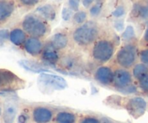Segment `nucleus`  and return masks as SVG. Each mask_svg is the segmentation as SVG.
<instances>
[{
	"mask_svg": "<svg viewBox=\"0 0 148 123\" xmlns=\"http://www.w3.org/2000/svg\"><path fill=\"white\" fill-rule=\"evenodd\" d=\"M97 25L94 22L89 21L74 31L73 39L80 45H89L97 39Z\"/></svg>",
	"mask_w": 148,
	"mask_h": 123,
	"instance_id": "obj_1",
	"label": "nucleus"
},
{
	"mask_svg": "<svg viewBox=\"0 0 148 123\" xmlns=\"http://www.w3.org/2000/svg\"><path fill=\"white\" fill-rule=\"evenodd\" d=\"M23 85V81L8 70L0 69V92L13 91L21 88Z\"/></svg>",
	"mask_w": 148,
	"mask_h": 123,
	"instance_id": "obj_2",
	"label": "nucleus"
},
{
	"mask_svg": "<svg viewBox=\"0 0 148 123\" xmlns=\"http://www.w3.org/2000/svg\"><path fill=\"white\" fill-rule=\"evenodd\" d=\"M114 53V45L110 41H98L95 44L92 50L94 59L99 63H106L113 56Z\"/></svg>",
	"mask_w": 148,
	"mask_h": 123,
	"instance_id": "obj_3",
	"label": "nucleus"
},
{
	"mask_svg": "<svg viewBox=\"0 0 148 123\" xmlns=\"http://www.w3.org/2000/svg\"><path fill=\"white\" fill-rule=\"evenodd\" d=\"M23 28L26 33L35 37H41L47 33V25L44 22L33 15L25 17L23 22Z\"/></svg>",
	"mask_w": 148,
	"mask_h": 123,
	"instance_id": "obj_4",
	"label": "nucleus"
},
{
	"mask_svg": "<svg viewBox=\"0 0 148 123\" xmlns=\"http://www.w3.org/2000/svg\"><path fill=\"white\" fill-rule=\"evenodd\" d=\"M38 83L41 88L49 90H62L68 86L63 77L47 73H42L39 75Z\"/></svg>",
	"mask_w": 148,
	"mask_h": 123,
	"instance_id": "obj_5",
	"label": "nucleus"
},
{
	"mask_svg": "<svg viewBox=\"0 0 148 123\" xmlns=\"http://www.w3.org/2000/svg\"><path fill=\"white\" fill-rule=\"evenodd\" d=\"M136 49L134 45L127 44L118 52L116 59L119 65L125 68L132 67L136 60Z\"/></svg>",
	"mask_w": 148,
	"mask_h": 123,
	"instance_id": "obj_6",
	"label": "nucleus"
},
{
	"mask_svg": "<svg viewBox=\"0 0 148 123\" xmlns=\"http://www.w3.org/2000/svg\"><path fill=\"white\" fill-rule=\"evenodd\" d=\"M129 114L134 118H139L145 114L147 109V103L141 97H134L129 100L126 107Z\"/></svg>",
	"mask_w": 148,
	"mask_h": 123,
	"instance_id": "obj_7",
	"label": "nucleus"
},
{
	"mask_svg": "<svg viewBox=\"0 0 148 123\" xmlns=\"http://www.w3.org/2000/svg\"><path fill=\"white\" fill-rule=\"evenodd\" d=\"M132 81V75L129 71L119 69L113 74V85L119 91L124 88L130 86Z\"/></svg>",
	"mask_w": 148,
	"mask_h": 123,
	"instance_id": "obj_8",
	"label": "nucleus"
},
{
	"mask_svg": "<svg viewBox=\"0 0 148 123\" xmlns=\"http://www.w3.org/2000/svg\"><path fill=\"white\" fill-rule=\"evenodd\" d=\"M113 71L108 67H100L96 70L95 77L97 81L103 85L110 84L113 80Z\"/></svg>",
	"mask_w": 148,
	"mask_h": 123,
	"instance_id": "obj_9",
	"label": "nucleus"
},
{
	"mask_svg": "<svg viewBox=\"0 0 148 123\" xmlns=\"http://www.w3.org/2000/svg\"><path fill=\"white\" fill-rule=\"evenodd\" d=\"M52 118V112L45 107H36L33 111V119L36 123H48Z\"/></svg>",
	"mask_w": 148,
	"mask_h": 123,
	"instance_id": "obj_10",
	"label": "nucleus"
},
{
	"mask_svg": "<svg viewBox=\"0 0 148 123\" xmlns=\"http://www.w3.org/2000/svg\"><path fill=\"white\" fill-rule=\"evenodd\" d=\"M24 48L28 54L32 56H37L42 50V43L37 38H29L24 44Z\"/></svg>",
	"mask_w": 148,
	"mask_h": 123,
	"instance_id": "obj_11",
	"label": "nucleus"
},
{
	"mask_svg": "<svg viewBox=\"0 0 148 123\" xmlns=\"http://www.w3.org/2000/svg\"><path fill=\"white\" fill-rule=\"evenodd\" d=\"M59 56L58 54L57 53L56 50L49 46V47L46 48L45 49L42 54V60L45 63L49 66H53L55 67V63L58 61Z\"/></svg>",
	"mask_w": 148,
	"mask_h": 123,
	"instance_id": "obj_12",
	"label": "nucleus"
},
{
	"mask_svg": "<svg viewBox=\"0 0 148 123\" xmlns=\"http://www.w3.org/2000/svg\"><path fill=\"white\" fill-rule=\"evenodd\" d=\"M14 11V4L12 2L0 1V22H3L11 16Z\"/></svg>",
	"mask_w": 148,
	"mask_h": 123,
	"instance_id": "obj_13",
	"label": "nucleus"
},
{
	"mask_svg": "<svg viewBox=\"0 0 148 123\" xmlns=\"http://www.w3.org/2000/svg\"><path fill=\"white\" fill-rule=\"evenodd\" d=\"M17 114V108L15 104L12 101L6 103L4 109L3 119L5 123H12L15 120Z\"/></svg>",
	"mask_w": 148,
	"mask_h": 123,
	"instance_id": "obj_14",
	"label": "nucleus"
},
{
	"mask_svg": "<svg viewBox=\"0 0 148 123\" xmlns=\"http://www.w3.org/2000/svg\"><path fill=\"white\" fill-rule=\"evenodd\" d=\"M68 37L62 33H58L54 35L50 41V46L55 50L62 49L68 44Z\"/></svg>",
	"mask_w": 148,
	"mask_h": 123,
	"instance_id": "obj_15",
	"label": "nucleus"
},
{
	"mask_svg": "<svg viewBox=\"0 0 148 123\" xmlns=\"http://www.w3.org/2000/svg\"><path fill=\"white\" fill-rule=\"evenodd\" d=\"M19 64L21 67H23L26 70L30 72H32L34 73H42L45 72H49V70L44 68L42 66L34 62L28 60H21L19 62Z\"/></svg>",
	"mask_w": 148,
	"mask_h": 123,
	"instance_id": "obj_16",
	"label": "nucleus"
},
{
	"mask_svg": "<svg viewBox=\"0 0 148 123\" xmlns=\"http://www.w3.org/2000/svg\"><path fill=\"white\" fill-rule=\"evenodd\" d=\"M10 40L15 46H20L25 41V33L19 28L12 30L10 33Z\"/></svg>",
	"mask_w": 148,
	"mask_h": 123,
	"instance_id": "obj_17",
	"label": "nucleus"
},
{
	"mask_svg": "<svg viewBox=\"0 0 148 123\" xmlns=\"http://www.w3.org/2000/svg\"><path fill=\"white\" fill-rule=\"evenodd\" d=\"M36 12L43 16L45 19L49 20H53L56 15L55 8L51 5H45L39 7L37 8Z\"/></svg>",
	"mask_w": 148,
	"mask_h": 123,
	"instance_id": "obj_18",
	"label": "nucleus"
},
{
	"mask_svg": "<svg viewBox=\"0 0 148 123\" xmlns=\"http://www.w3.org/2000/svg\"><path fill=\"white\" fill-rule=\"evenodd\" d=\"M76 116L68 111H60L55 117V123H75Z\"/></svg>",
	"mask_w": 148,
	"mask_h": 123,
	"instance_id": "obj_19",
	"label": "nucleus"
},
{
	"mask_svg": "<svg viewBox=\"0 0 148 123\" xmlns=\"http://www.w3.org/2000/svg\"><path fill=\"white\" fill-rule=\"evenodd\" d=\"M148 74V67L144 64H137L133 69V75L137 80H141Z\"/></svg>",
	"mask_w": 148,
	"mask_h": 123,
	"instance_id": "obj_20",
	"label": "nucleus"
},
{
	"mask_svg": "<svg viewBox=\"0 0 148 123\" xmlns=\"http://www.w3.org/2000/svg\"><path fill=\"white\" fill-rule=\"evenodd\" d=\"M133 15L139 18H148V7L145 5L136 4L134 5L133 7Z\"/></svg>",
	"mask_w": 148,
	"mask_h": 123,
	"instance_id": "obj_21",
	"label": "nucleus"
},
{
	"mask_svg": "<svg viewBox=\"0 0 148 123\" xmlns=\"http://www.w3.org/2000/svg\"><path fill=\"white\" fill-rule=\"evenodd\" d=\"M135 36V33L134 28L131 25L126 27V30H125L124 33L122 35V38H123L124 40H130V39H133Z\"/></svg>",
	"mask_w": 148,
	"mask_h": 123,
	"instance_id": "obj_22",
	"label": "nucleus"
},
{
	"mask_svg": "<svg viewBox=\"0 0 148 123\" xmlns=\"http://www.w3.org/2000/svg\"><path fill=\"white\" fill-rule=\"evenodd\" d=\"M87 15L84 11H79L76 12L73 16V20L76 22V23H82L84 22L86 19Z\"/></svg>",
	"mask_w": 148,
	"mask_h": 123,
	"instance_id": "obj_23",
	"label": "nucleus"
},
{
	"mask_svg": "<svg viewBox=\"0 0 148 123\" xmlns=\"http://www.w3.org/2000/svg\"><path fill=\"white\" fill-rule=\"evenodd\" d=\"M102 2H97L96 5H93V6L91 7V9L89 10V12H90L91 15L92 16H97L101 12V10H102Z\"/></svg>",
	"mask_w": 148,
	"mask_h": 123,
	"instance_id": "obj_24",
	"label": "nucleus"
},
{
	"mask_svg": "<svg viewBox=\"0 0 148 123\" xmlns=\"http://www.w3.org/2000/svg\"><path fill=\"white\" fill-rule=\"evenodd\" d=\"M139 86L144 92L148 94V74L139 80Z\"/></svg>",
	"mask_w": 148,
	"mask_h": 123,
	"instance_id": "obj_25",
	"label": "nucleus"
},
{
	"mask_svg": "<svg viewBox=\"0 0 148 123\" xmlns=\"http://www.w3.org/2000/svg\"><path fill=\"white\" fill-rule=\"evenodd\" d=\"M71 15H72V12H71V9L67 7H64L62 10V18L65 21L69 20L71 18Z\"/></svg>",
	"mask_w": 148,
	"mask_h": 123,
	"instance_id": "obj_26",
	"label": "nucleus"
},
{
	"mask_svg": "<svg viewBox=\"0 0 148 123\" xmlns=\"http://www.w3.org/2000/svg\"><path fill=\"white\" fill-rule=\"evenodd\" d=\"M125 14V8L123 6H119L113 12L112 15L116 18H121Z\"/></svg>",
	"mask_w": 148,
	"mask_h": 123,
	"instance_id": "obj_27",
	"label": "nucleus"
},
{
	"mask_svg": "<svg viewBox=\"0 0 148 123\" xmlns=\"http://www.w3.org/2000/svg\"><path fill=\"white\" fill-rule=\"evenodd\" d=\"M62 63H63V65L65 67V68H73V65L74 64H75V61L73 59H71V58H66V59H65L63 61H62Z\"/></svg>",
	"mask_w": 148,
	"mask_h": 123,
	"instance_id": "obj_28",
	"label": "nucleus"
},
{
	"mask_svg": "<svg viewBox=\"0 0 148 123\" xmlns=\"http://www.w3.org/2000/svg\"><path fill=\"white\" fill-rule=\"evenodd\" d=\"M10 37V32L7 29L0 30V43L5 41Z\"/></svg>",
	"mask_w": 148,
	"mask_h": 123,
	"instance_id": "obj_29",
	"label": "nucleus"
},
{
	"mask_svg": "<svg viewBox=\"0 0 148 123\" xmlns=\"http://www.w3.org/2000/svg\"><path fill=\"white\" fill-rule=\"evenodd\" d=\"M120 91L123 93V94H133V93H135L136 91V88L134 85L131 84L130 86L124 88L123 89L121 90Z\"/></svg>",
	"mask_w": 148,
	"mask_h": 123,
	"instance_id": "obj_30",
	"label": "nucleus"
},
{
	"mask_svg": "<svg viewBox=\"0 0 148 123\" xmlns=\"http://www.w3.org/2000/svg\"><path fill=\"white\" fill-rule=\"evenodd\" d=\"M140 59L141 61L144 63V65H148V49L142 50L140 53Z\"/></svg>",
	"mask_w": 148,
	"mask_h": 123,
	"instance_id": "obj_31",
	"label": "nucleus"
},
{
	"mask_svg": "<svg viewBox=\"0 0 148 123\" xmlns=\"http://www.w3.org/2000/svg\"><path fill=\"white\" fill-rule=\"evenodd\" d=\"M68 5L72 10L78 11L79 7V2L76 0H70L68 1Z\"/></svg>",
	"mask_w": 148,
	"mask_h": 123,
	"instance_id": "obj_32",
	"label": "nucleus"
},
{
	"mask_svg": "<svg viewBox=\"0 0 148 123\" xmlns=\"http://www.w3.org/2000/svg\"><path fill=\"white\" fill-rule=\"evenodd\" d=\"M80 123H100V122L95 117H87L82 120Z\"/></svg>",
	"mask_w": 148,
	"mask_h": 123,
	"instance_id": "obj_33",
	"label": "nucleus"
},
{
	"mask_svg": "<svg viewBox=\"0 0 148 123\" xmlns=\"http://www.w3.org/2000/svg\"><path fill=\"white\" fill-rule=\"evenodd\" d=\"M115 28L119 31H121L123 29V20H117L114 24Z\"/></svg>",
	"mask_w": 148,
	"mask_h": 123,
	"instance_id": "obj_34",
	"label": "nucleus"
},
{
	"mask_svg": "<svg viewBox=\"0 0 148 123\" xmlns=\"http://www.w3.org/2000/svg\"><path fill=\"white\" fill-rule=\"evenodd\" d=\"M28 117H27V115L25 114H22L18 117V123H26L27 121H28Z\"/></svg>",
	"mask_w": 148,
	"mask_h": 123,
	"instance_id": "obj_35",
	"label": "nucleus"
},
{
	"mask_svg": "<svg viewBox=\"0 0 148 123\" xmlns=\"http://www.w3.org/2000/svg\"><path fill=\"white\" fill-rule=\"evenodd\" d=\"M21 2L25 5H34L38 3L39 1H37V0H23L21 1Z\"/></svg>",
	"mask_w": 148,
	"mask_h": 123,
	"instance_id": "obj_36",
	"label": "nucleus"
},
{
	"mask_svg": "<svg viewBox=\"0 0 148 123\" xmlns=\"http://www.w3.org/2000/svg\"><path fill=\"white\" fill-rule=\"evenodd\" d=\"M92 1H90V0H84L82 1V3H83V5L85 7H88L89 6H90L92 4Z\"/></svg>",
	"mask_w": 148,
	"mask_h": 123,
	"instance_id": "obj_37",
	"label": "nucleus"
},
{
	"mask_svg": "<svg viewBox=\"0 0 148 123\" xmlns=\"http://www.w3.org/2000/svg\"><path fill=\"white\" fill-rule=\"evenodd\" d=\"M144 39H145V41L148 42V28L146 30V31H145V35H144Z\"/></svg>",
	"mask_w": 148,
	"mask_h": 123,
	"instance_id": "obj_38",
	"label": "nucleus"
},
{
	"mask_svg": "<svg viewBox=\"0 0 148 123\" xmlns=\"http://www.w3.org/2000/svg\"><path fill=\"white\" fill-rule=\"evenodd\" d=\"M102 123H111V122L110 121H108V120H104L103 121H102Z\"/></svg>",
	"mask_w": 148,
	"mask_h": 123,
	"instance_id": "obj_39",
	"label": "nucleus"
},
{
	"mask_svg": "<svg viewBox=\"0 0 148 123\" xmlns=\"http://www.w3.org/2000/svg\"><path fill=\"white\" fill-rule=\"evenodd\" d=\"M1 114H2V109L0 107V115H1Z\"/></svg>",
	"mask_w": 148,
	"mask_h": 123,
	"instance_id": "obj_40",
	"label": "nucleus"
},
{
	"mask_svg": "<svg viewBox=\"0 0 148 123\" xmlns=\"http://www.w3.org/2000/svg\"><path fill=\"white\" fill-rule=\"evenodd\" d=\"M4 94V93H1V92H0V95H3Z\"/></svg>",
	"mask_w": 148,
	"mask_h": 123,
	"instance_id": "obj_41",
	"label": "nucleus"
}]
</instances>
